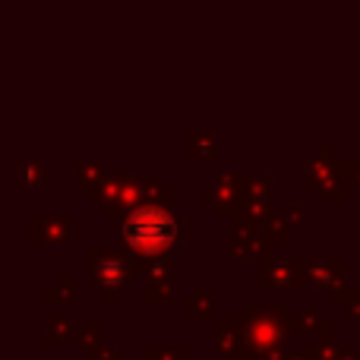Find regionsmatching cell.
<instances>
[{"instance_id": "obj_19", "label": "cell", "mask_w": 360, "mask_h": 360, "mask_svg": "<svg viewBox=\"0 0 360 360\" xmlns=\"http://www.w3.org/2000/svg\"><path fill=\"white\" fill-rule=\"evenodd\" d=\"M335 165H338V171H342L345 184L360 190V158H345V162H335Z\"/></svg>"}, {"instance_id": "obj_6", "label": "cell", "mask_w": 360, "mask_h": 360, "mask_svg": "<svg viewBox=\"0 0 360 360\" xmlns=\"http://www.w3.org/2000/svg\"><path fill=\"white\" fill-rule=\"evenodd\" d=\"M247 180L250 177H240V174H218L215 184H212L209 190H202V202L215 205L218 215L231 218V212L237 209L243 190H247Z\"/></svg>"}, {"instance_id": "obj_20", "label": "cell", "mask_w": 360, "mask_h": 360, "mask_svg": "<svg viewBox=\"0 0 360 360\" xmlns=\"http://www.w3.org/2000/svg\"><path fill=\"white\" fill-rule=\"evenodd\" d=\"M82 345L89 348V354H95V351L101 348V319H92V323L86 326V332H82Z\"/></svg>"}, {"instance_id": "obj_14", "label": "cell", "mask_w": 360, "mask_h": 360, "mask_svg": "<svg viewBox=\"0 0 360 360\" xmlns=\"http://www.w3.org/2000/svg\"><path fill=\"white\" fill-rule=\"evenodd\" d=\"M218 310V300L215 291H193L190 300H186V316H196V319H212Z\"/></svg>"}, {"instance_id": "obj_29", "label": "cell", "mask_w": 360, "mask_h": 360, "mask_svg": "<svg viewBox=\"0 0 360 360\" xmlns=\"http://www.w3.org/2000/svg\"><path fill=\"white\" fill-rule=\"evenodd\" d=\"M357 360H360V351H357Z\"/></svg>"}, {"instance_id": "obj_4", "label": "cell", "mask_w": 360, "mask_h": 360, "mask_svg": "<svg viewBox=\"0 0 360 360\" xmlns=\"http://www.w3.org/2000/svg\"><path fill=\"white\" fill-rule=\"evenodd\" d=\"M304 180L310 190H316V196L329 199V202H345L348 199V184H345L342 171L332 158V146H319L316 158L304 165Z\"/></svg>"}, {"instance_id": "obj_26", "label": "cell", "mask_w": 360, "mask_h": 360, "mask_svg": "<svg viewBox=\"0 0 360 360\" xmlns=\"http://www.w3.org/2000/svg\"><path fill=\"white\" fill-rule=\"evenodd\" d=\"M345 310H348V319H360V297L351 300V304H345Z\"/></svg>"}, {"instance_id": "obj_7", "label": "cell", "mask_w": 360, "mask_h": 360, "mask_svg": "<svg viewBox=\"0 0 360 360\" xmlns=\"http://www.w3.org/2000/svg\"><path fill=\"white\" fill-rule=\"evenodd\" d=\"M215 348L224 360H253V351H250L247 338H243L240 319H218Z\"/></svg>"}, {"instance_id": "obj_1", "label": "cell", "mask_w": 360, "mask_h": 360, "mask_svg": "<svg viewBox=\"0 0 360 360\" xmlns=\"http://www.w3.org/2000/svg\"><path fill=\"white\" fill-rule=\"evenodd\" d=\"M184 240L180 221L174 218L171 205L162 202H139L130 209L120 224V250L139 256V259H152L158 253H174Z\"/></svg>"}, {"instance_id": "obj_16", "label": "cell", "mask_w": 360, "mask_h": 360, "mask_svg": "<svg viewBox=\"0 0 360 360\" xmlns=\"http://www.w3.org/2000/svg\"><path fill=\"white\" fill-rule=\"evenodd\" d=\"M101 165L98 162H89V165H79V184L86 186V193H89V199L95 196V190H98V184H101Z\"/></svg>"}, {"instance_id": "obj_5", "label": "cell", "mask_w": 360, "mask_h": 360, "mask_svg": "<svg viewBox=\"0 0 360 360\" xmlns=\"http://www.w3.org/2000/svg\"><path fill=\"white\" fill-rule=\"evenodd\" d=\"M259 285L262 288H281V291H300L304 288V275H300V262L291 256H275V247H266L259 256Z\"/></svg>"}, {"instance_id": "obj_13", "label": "cell", "mask_w": 360, "mask_h": 360, "mask_svg": "<svg viewBox=\"0 0 360 360\" xmlns=\"http://www.w3.org/2000/svg\"><path fill=\"white\" fill-rule=\"evenodd\" d=\"M139 184V196H143V202H162V205H171L174 202V190L165 184H158L155 177H136Z\"/></svg>"}, {"instance_id": "obj_3", "label": "cell", "mask_w": 360, "mask_h": 360, "mask_svg": "<svg viewBox=\"0 0 360 360\" xmlns=\"http://www.w3.org/2000/svg\"><path fill=\"white\" fill-rule=\"evenodd\" d=\"M86 259H89V278L98 288H114V291L130 285L136 272H146V262H149L127 253V250L111 253V250H101V247H89Z\"/></svg>"}, {"instance_id": "obj_9", "label": "cell", "mask_w": 360, "mask_h": 360, "mask_svg": "<svg viewBox=\"0 0 360 360\" xmlns=\"http://www.w3.org/2000/svg\"><path fill=\"white\" fill-rule=\"evenodd\" d=\"M266 247H272V243L262 237L256 224H234V237H231V256L234 259H256Z\"/></svg>"}, {"instance_id": "obj_2", "label": "cell", "mask_w": 360, "mask_h": 360, "mask_svg": "<svg viewBox=\"0 0 360 360\" xmlns=\"http://www.w3.org/2000/svg\"><path fill=\"white\" fill-rule=\"evenodd\" d=\"M288 319H291L288 304H256V300H250L243 307L240 326H243V338H247L250 351H253V360L266 354V351L278 348V345H285V338L291 335Z\"/></svg>"}, {"instance_id": "obj_8", "label": "cell", "mask_w": 360, "mask_h": 360, "mask_svg": "<svg viewBox=\"0 0 360 360\" xmlns=\"http://www.w3.org/2000/svg\"><path fill=\"white\" fill-rule=\"evenodd\" d=\"M297 262H300L304 285L332 288L338 281H345V275H348V262L345 259H297Z\"/></svg>"}, {"instance_id": "obj_24", "label": "cell", "mask_w": 360, "mask_h": 360, "mask_svg": "<svg viewBox=\"0 0 360 360\" xmlns=\"http://www.w3.org/2000/svg\"><path fill=\"white\" fill-rule=\"evenodd\" d=\"M256 360H288V351H285V345H278V348L266 351V354H259Z\"/></svg>"}, {"instance_id": "obj_15", "label": "cell", "mask_w": 360, "mask_h": 360, "mask_svg": "<svg viewBox=\"0 0 360 360\" xmlns=\"http://www.w3.org/2000/svg\"><path fill=\"white\" fill-rule=\"evenodd\" d=\"M259 231H262V237H266L272 247H281V243H288L291 240V228H288V221H285V215H269V218H262L259 221Z\"/></svg>"}, {"instance_id": "obj_12", "label": "cell", "mask_w": 360, "mask_h": 360, "mask_svg": "<svg viewBox=\"0 0 360 360\" xmlns=\"http://www.w3.org/2000/svg\"><path fill=\"white\" fill-rule=\"evenodd\" d=\"M143 300H146V304H171V300H174V278L146 272Z\"/></svg>"}, {"instance_id": "obj_11", "label": "cell", "mask_w": 360, "mask_h": 360, "mask_svg": "<svg viewBox=\"0 0 360 360\" xmlns=\"http://www.w3.org/2000/svg\"><path fill=\"white\" fill-rule=\"evenodd\" d=\"M186 155H190L193 162H215L218 136L215 133H186Z\"/></svg>"}, {"instance_id": "obj_22", "label": "cell", "mask_w": 360, "mask_h": 360, "mask_svg": "<svg viewBox=\"0 0 360 360\" xmlns=\"http://www.w3.org/2000/svg\"><path fill=\"white\" fill-rule=\"evenodd\" d=\"M360 297V291L357 288H348L345 285V281H338V285H332V300H335V304H351V300H357Z\"/></svg>"}, {"instance_id": "obj_17", "label": "cell", "mask_w": 360, "mask_h": 360, "mask_svg": "<svg viewBox=\"0 0 360 360\" xmlns=\"http://www.w3.org/2000/svg\"><path fill=\"white\" fill-rule=\"evenodd\" d=\"M146 360H186L190 357V351L180 348V345H168V348H155V345H149V348L143 351Z\"/></svg>"}, {"instance_id": "obj_27", "label": "cell", "mask_w": 360, "mask_h": 360, "mask_svg": "<svg viewBox=\"0 0 360 360\" xmlns=\"http://www.w3.org/2000/svg\"><path fill=\"white\" fill-rule=\"evenodd\" d=\"M95 357H98V360H117V351H111V348H98V351H95Z\"/></svg>"}, {"instance_id": "obj_10", "label": "cell", "mask_w": 360, "mask_h": 360, "mask_svg": "<svg viewBox=\"0 0 360 360\" xmlns=\"http://www.w3.org/2000/svg\"><path fill=\"white\" fill-rule=\"evenodd\" d=\"M288 332H294V335H332V319H326L316 307H307L297 319H288Z\"/></svg>"}, {"instance_id": "obj_23", "label": "cell", "mask_w": 360, "mask_h": 360, "mask_svg": "<svg viewBox=\"0 0 360 360\" xmlns=\"http://www.w3.org/2000/svg\"><path fill=\"white\" fill-rule=\"evenodd\" d=\"M70 335H73V329H70V323L67 319H60V323H54V329H51V345H57V342H70Z\"/></svg>"}, {"instance_id": "obj_21", "label": "cell", "mask_w": 360, "mask_h": 360, "mask_svg": "<svg viewBox=\"0 0 360 360\" xmlns=\"http://www.w3.org/2000/svg\"><path fill=\"white\" fill-rule=\"evenodd\" d=\"M285 221H288V228H291V234L304 231V202H291V205H288Z\"/></svg>"}, {"instance_id": "obj_25", "label": "cell", "mask_w": 360, "mask_h": 360, "mask_svg": "<svg viewBox=\"0 0 360 360\" xmlns=\"http://www.w3.org/2000/svg\"><path fill=\"white\" fill-rule=\"evenodd\" d=\"M288 360H316V357H313V348H300V351H291Z\"/></svg>"}, {"instance_id": "obj_28", "label": "cell", "mask_w": 360, "mask_h": 360, "mask_svg": "<svg viewBox=\"0 0 360 360\" xmlns=\"http://www.w3.org/2000/svg\"><path fill=\"white\" fill-rule=\"evenodd\" d=\"M338 360H357V351H351V348H342V354H338Z\"/></svg>"}, {"instance_id": "obj_18", "label": "cell", "mask_w": 360, "mask_h": 360, "mask_svg": "<svg viewBox=\"0 0 360 360\" xmlns=\"http://www.w3.org/2000/svg\"><path fill=\"white\" fill-rule=\"evenodd\" d=\"M342 354V345L332 342V335H319L316 345H313V357L316 360H338Z\"/></svg>"}]
</instances>
